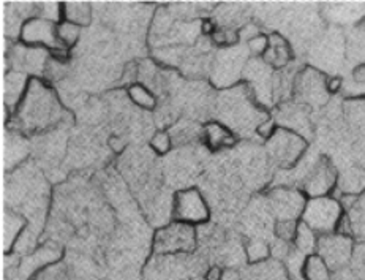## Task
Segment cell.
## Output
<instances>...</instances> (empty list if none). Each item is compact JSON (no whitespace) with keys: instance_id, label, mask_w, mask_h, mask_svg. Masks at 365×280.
I'll return each instance as SVG.
<instances>
[{"instance_id":"obj_1","label":"cell","mask_w":365,"mask_h":280,"mask_svg":"<svg viewBox=\"0 0 365 280\" xmlns=\"http://www.w3.org/2000/svg\"><path fill=\"white\" fill-rule=\"evenodd\" d=\"M63 109L54 91L40 78L29 79L27 91L13 109L11 125L16 131L36 134L54 127L63 119Z\"/></svg>"},{"instance_id":"obj_2","label":"cell","mask_w":365,"mask_h":280,"mask_svg":"<svg viewBox=\"0 0 365 280\" xmlns=\"http://www.w3.org/2000/svg\"><path fill=\"white\" fill-rule=\"evenodd\" d=\"M217 111L218 122L225 124L235 134L257 131L259 125L271 117L255 99L247 84L230 87L218 95Z\"/></svg>"},{"instance_id":"obj_3","label":"cell","mask_w":365,"mask_h":280,"mask_svg":"<svg viewBox=\"0 0 365 280\" xmlns=\"http://www.w3.org/2000/svg\"><path fill=\"white\" fill-rule=\"evenodd\" d=\"M198 242L196 226L184 222H173L158 228L153 236V254L158 256H182L190 255Z\"/></svg>"},{"instance_id":"obj_4","label":"cell","mask_w":365,"mask_h":280,"mask_svg":"<svg viewBox=\"0 0 365 280\" xmlns=\"http://www.w3.org/2000/svg\"><path fill=\"white\" fill-rule=\"evenodd\" d=\"M343 216H345V209L339 198L327 195L307 200L301 222L310 226L318 236H324L339 230Z\"/></svg>"},{"instance_id":"obj_5","label":"cell","mask_w":365,"mask_h":280,"mask_svg":"<svg viewBox=\"0 0 365 280\" xmlns=\"http://www.w3.org/2000/svg\"><path fill=\"white\" fill-rule=\"evenodd\" d=\"M307 139L288 129L277 127L271 138L266 139V156L277 168H294L307 151Z\"/></svg>"},{"instance_id":"obj_6","label":"cell","mask_w":365,"mask_h":280,"mask_svg":"<svg viewBox=\"0 0 365 280\" xmlns=\"http://www.w3.org/2000/svg\"><path fill=\"white\" fill-rule=\"evenodd\" d=\"M307 200L302 190L277 187L267 194V208L275 222H301Z\"/></svg>"},{"instance_id":"obj_7","label":"cell","mask_w":365,"mask_h":280,"mask_svg":"<svg viewBox=\"0 0 365 280\" xmlns=\"http://www.w3.org/2000/svg\"><path fill=\"white\" fill-rule=\"evenodd\" d=\"M210 217V209L201 191L195 187L179 190L173 201V220L198 226L206 224Z\"/></svg>"},{"instance_id":"obj_8","label":"cell","mask_w":365,"mask_h":280,"mask_svg":"<svg viewBox=\"0 0 365 280\" xmlns=\"http://www.w3.org/2000/svg\"><path fill=\"white\" fill-rule=\"evenodd\" d=\"M354 239L343 233H331L319 236L317 254L329 264L332 272L348 268L351 264L354 254Z\"/></svg>"},{"instance_id":"obj_9","label":"cell","mask_w":365,"mask_h":280,"mask_svg":"<svg viewBox=\"0 0 365 280\" xmlns=\"http://www.w3.org/2000/svg\"><path fill=\"white\" fill-rule=\"evenodd\" d=\"M19 39L24 45L31 48H45L56 51L62 48L59 36H57V23L43 16H32L26 19L19 29Z\"/></svg>"},{"instance_id":"obj_10","label":"cell","mask_w":365,"mask_h":280,"mask_svg":"<svg viewBox=\"0 0 365 280\" xmlns=\"http://www.w3.org/2000/svg\"><path fill=\"white\" fill-rule=\"evenodd\" d=\"M339 187V173L327 157H319L315 164L307 169L302 182V191L307 198H318L331 195Z\"/></svg>"},{"instance_id":"obj_11","label":"cell","mask_w":365,"mask_h":280,"mask_svg":"<svg viewBox=\"0 0 365 280\" xmlns=\"http://www.w3.org/2000/svg\"><path fill=\"white\" fill-rule=\"evenodd\" d=\"M339 200L345 209V216L337 233L348 234L353 239L365 242V191L361 195H345Z\"/></svg>"},{"instance_id":"obj_12","label":"cell","mask_w":365,"mask_h":280,"mask_svg":"<svg viewBox=\"0 0 365 280\" xmlns=\"http://www.w3.org/2000/svg\"><path fill=\"white\" fill-rule=\"evenodd\" d=\"M294 91L302 100L304 106H319L327 99V79L324 75L313 69L304 70L301 75L296 76Z\"/></svg>"},{"instance_id":"obj_13","label":"cell","mask_w":365,"mask_h":280,"mask_svg":"<svg viewBox=\"0 0 365 280\" xmlns=\"http://www.w3.org/2000/svg\"><path fill=\"white\" fill-rule=\"evenodd\" d=\"M27 228V222L24 217H21L19 214L13 212L10 209H6L4 212V222H2V247H4V254L10 255L16 242L19 241L21 234L24 233Z\"/></svg>"},{"instance_id":"obj_14","label":"cell","mask_w":365,"mask_h":280,"mask_svg":"<svg viewBox=\"0 0 365 280\" xmlns=\"http://www.w3.org/2000/svg\"><path fill=\"white\" fill-rule=\"evenodd\" d=\"M291 48L289 43L283 39L280 34H272L269 36V48L266 54L262 56V61H264L271 69H284L288 67L291 61Z\"/></svg>"},{"instance_id":"obj_15","label":"cell","mask_w":365,"mask_h":280,"mask_svg":"<svg viewBox=\"0 0 365 280\" xmlns=\"http://www.w3.org/2000/svg\"><path fill=\"white\" fill-rule=\"evenodd\" d=\"M204 141L214 151H220L223 147H230L236 143V134L225 124L218 121H210L204 125Z\"/></svg>"},{"instance_id":"obj_16","label":"cell","mask_w":365,"mask_h":280,"mask_svg":"<svg viewBox=\"0 0 365 280\" xmlns=\"http://www.w3.org/2000/svg\"><path fill=\"white\" fill-rule=\"evenodd\" d=\"M29 81L21 73H10L5 78V103L6 106L16 108L19 101L23 100L24 94L27 91Z\"/></svg>"},{"instance_id":"obj_17","label":"cell","mask_w":365,"mask_h":280,"mask_svg":"<svg viewBox=\"0 0 365 280\" xmlns=\"http://www.w3.org/2000/svg\"><path fill=\"white\" fill-rule=\"evenodd\" d=\"M304 280H332V269L329 268L323 256L318 254H312L305 258L302 266Z\"/></svg>"},{"instance_id":"obj_18","label":"cell","mask_w":365,"mask_h":280,"mask_svg":"<svg viewBox=\"0 0 365 280\" xmlns=\"http://www.w3.org/2000/svg\"><path fill=\"white\" fill-rule=\"evenodd\" d=\"M62 19L70 21L79 27H86L92 21V6L87 2L62 4Z\"/></svg>"},{"instance_id":"obj_19","label":"cell","mask_w":365,"mask_h":280,"mask_svg":"<svg viewBox=\"0 0 365 280\" xmlns=\"http://www.w3.org/2000/svg\"><path fill=\"white\" fill-rule=\"evenodd\" d=\"M318 241H319V236L313 231L310 226H307L304 222H299L294 241H293L294 249L299 254H302L304 256L317 254Z\"/></svg>"},{"instance_id":"obj_20","label":"cell","mask_w":365,"mask_h":280,"mask_svg":"<svg viewBox=\"0 0 365 280\" xmlns=\"http://www.w3.org/2000/svg\"><path fill=\"white\" fill-rule=\"evenodd\" d=\"M127 94H128V99L141 109H148V111H150V109L157 106V97L145 84H141V83L131 84L128 86Z\"/></svg>"},{"instance_id":"obj_21","label":"cell","mask_w":365,"mask_h":280,"mask_svg":"<svg viewBox=\"0 0 365 280\" xmlns=\"http://www.w3.org/2000/svg\"><path fill=\"white\" fill-rule=\"evenodd\" d=\"M57 36H59L62 48L71 49L78 43L79 36H81V27L70 23V21L62 19L61 23H57Z\"/></svg>"},{"instance_id":"obj_22","label":"cell","mask_w":365,"mask_h":280,"mask_svg":"<svg viewBox=\"0 0 365 280\" xmlns=\"http://www.w3.org/2000/svg\"><path fill=\"white\" fill-rule=\"evenodd\" d=\"M245 256L248 263L259 264L264 263L269 256H271V247H269L264 241L261 239H252L245 246Z\"/></svg>"},{"instance_id":"obj_23","label":"cell","mask_w":365,"mask_h":280,"mask_svg":"<svg viewBox=\"0 0 365 280\" xmlns=\"http://www.w3.org/2000/svg\"><path fill=\"white\" fill-rule=\"evenodd\" d=\"M34 280H73L67 264L62 261H57L54 264H49L45 269H41L38 274L34 277Z\"/></svg>"},{"instance_id":"obj_24","label":"cell","mask_w":365,"mask_h":280,"mask_svg":"<svg viewBox=\"0 0 365 280\" xmlns=\"http://www.w3.org/2000/svg\"><path fill=\"white\" fill-rule=\"evenodd\" d=\"M348 53L361 61V65H365V27H359L353 40L349 41Z\"/></svg>"},{"instance_id":"obj_25","label":"cell","mask_w":365,"mask_h":280,"mask_svg":"<svg viewBox=\"0 0 365 280\" xmlns=\"http://www.w3.org/2000/svg\"><path fill=\"white\" fill-rule=\"evenodd\" d=\"M152 151L158 154V156H166L173 147V136L168 131H157L150 139Z\"/></svg>"},{"instance_id":"obj_26","label":"cell","mask_w":365,"mask_h":280,"mask_svg":"<svg viewBox=\"0 0 365 280\" xmlns=\"http://www.w3.org/2000/svg\"><path fill=\"white\" fill-rule=\"evenodd\" d=\"M349 266H351L357 279L365 280V242H359V244H356L353 260Z\"/></svg>"},{"instance_id":"obj_27","label":"cell","mask_w":365,"mask_h":280,"mask_svg":"<svg viewBox=\"0 0 365 280\" xmlns=\"http://www.w3.org/2000/svg\"><path fill=\"white\" fill-rule=\"evenodd\" d=\"M299 222H275V234L282 242H293Z\"/></svg>"},{"instance_id":"obj_28","label":"cell","mask_w":365,"mask_h":280,"mask_svg":"<svg viewBox=\"0 0 365 280\" xmlns=\"http://www.w3.org/2000/svg\"><path fill=\"white\" fill-rule=\"evenodd\" d=\"M267 48H269V36L262 34H258L257 36H253L252 40L247 41L248 53H252L253 56H264Z\"/></svg>"},{"instance_id":"obj_29","label":"cell","mask_w":365,"mask_h":280,"mask_svg":"<svg viewBox=\"0 0 365 280\" xmlns=\"http://www.w3.org/2000/svg\"><path fill=\"white\" fill-rule=\"evenodd\" d=\"M204 280H225V271L220 266H212L204 272Z\"/></svg>"},{"instance_id":"obj_30","label":"cell","mask_w":365,"mask_h":280,"mask_svg":"<svg viewBox=\"0 0 365 280\" xmlns=\"http://www.w3.org/2000/svg\"><path fill=\"white\" fill-rule=\"evenodd\" d=\"M343 86V81L340 78H329L327 79V91L329 94H335L341 89Z\"/></svg>"}]
</instances>
